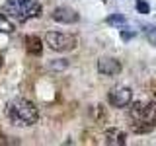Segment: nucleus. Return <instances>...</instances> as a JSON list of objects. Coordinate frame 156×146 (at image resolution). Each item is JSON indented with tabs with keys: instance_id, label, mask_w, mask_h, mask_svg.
<instances>
[{
	"instance_id": "obj_1",
	"label": "nucleus",
	"mask_w": 156,
	"mask_h": 146,
	"mask_svg": "<svg viewBox=\"0 0 156 146\" xmlns=\"http://www.w3.org/2000/svg\"><path fill=\"white\" fill-rule=\"evenodd\" d=\"M6 117L16 127H31L37 123L39 111L31 101L23 99V97H16L6 105Z\"/></svg>"
},
{
	"instance_id": "obj_2",
	"label": "nucleus",
	"mask_w": 156,
	"mask_h": 146,
	"mask_svg": "<svg viewBox=\"0 0 156 146\" xmlns=\"http://www.w3.org/2000/svg\"><path fill=\"white\" fill-rule=\"evenodd\" d=\"M2 10L10 19H16L20 23L41 16V4L37 0H6Z\"/></svg>"
},
{
	"instance_id": "obj_3",
	"label": "nucleus",
	"mask_w": 156,
	"mask_h": 146,
	"mask_svg": "<svg viewBox=\"0 0 156 146\" xmlns=\"http://www.w3.org/2000/svg\"><path fill=\"white\" fill-rule=\"evenodd\" d=\"M45 43L57 53H66L76 47V37L70 33H58V31H47Z\"/></svg>"
},
{
	"instance_id": "obj_4",
	"label": "nucleus",
	"mask_w": 156,
	"mask_h": 146,
	"mask_svg": "<svg viewBox=\"0 0 156 146\" xmlns=\"http://www.w3.org/2000/svg\"><path fill=\"white\" fill-rule=\"evenodd\" d=\"M107 99L113 107H127L133 99V92L131 88H125V86H117L107 94Z\"/></svg>"
},
{
	"instance_id": "obj_5",
	"label": "nucleus",
	"mask_w": 156,
	"mask_h": 146,
	"mask_svg": "<svg viewBox=\"0 0 156 146\" xmlns=\"http://www.w3.org/2000/svg\"><path fill=\"white\" fill-rule=\"evenodd\" d=\"M98 72L104 76H115L121 72V62L117 58H109V57H104L98 61Z\"/></svg>"
},
{
	"instance_id": "obj_6",
	"label": "nucleus",
	"mask_w": 156,
	"mask_h": 146,
	"mask_svg": "<svg viewBox=\"0 0 156 146\" xmlns=\"http://www.w3.org/2000/svg\"><path fill=\"white\" fill-rule=\"evenodd\" d=\"M51 18L55 19V22H58V23H76L78 22V14L72 8H68V6L55 8L53 14H51Z\"/></svg>"
},
{
	"instance_id": "obj_7",
	"label": "nucleus",
	"mask_w": 156,
	"mask_h": 146,
	"mask_svg": "<svg viewBox=\"0 0 156 146\" xmlns=\"http://www.w3.org/2000/svg\"><path fill=\"white\" fill-rule=\"evenodd\" d=\"M104 142L109 146H123L127 142V134L119 129H107L104 133Z\"/></svg>"
},
{
	"instance_id": "obj_8",
	"label": "nucleus",
	"mask_w": 156,
	"mask_h": 146,
	"mask_svg": "<svg viewBox=\"0 0 156 146\" xmlns=\"http://www.w3.org/2000/svg\"><path fill=\"white\" fill-rule=\"evenodd\" d=\"M26 51L29 55H41L43 53V41L37 35H27L26 37Z\"/></svg>"
},
{
	"instance_id": "obj_9",
	"label": "nucleus",
	"mask_w": 156,
	"mask_h": 146,
	"mask_svg": "<svg viewBox=\"0 0 156 146\" xmlns=\"http://www.w3.org/2000/svg\"><path fill=\"white\" fill-rule=\"evenodd\" d=\"M131 129H133V133H136V134H144V133H150V130L154 129V125L146 123L143 119H131Z\"/></svg>"
},
{
	"instance_id": "obj_10",
	"label": "nucleus",
	"mask_w": 156,
	"mask_h": 146,
	"mask_svg": "<svg viewBox=\"0 0 156 146\" xmlns=\"http://www.w3.org/2000/svg\"><path fill=\"white\" fill-rule=\"evenodd\" d=\"M14 23L6 14H0V33H14Z\"/></svg>"
},
{
	"instance_id": "obj_11",
	"label": "nucleus",
	"mask_w": 156,
	"mask_h": 146,
	"mask_svg": "<svg viewBox=\"0 0 156 146\" xmlns=\"http://www.w3.org/2000/svg\"><path fill=\"white\" fill-rule=\"evenodd\" d=\"M105 23H109V26H123V23H125V16H121V14H113V16H109L105 19Z\"/></svg>"
},
{
	"instance_id": "obj_12",
	"label": "nucleus",
	"mask_w": 156,
	"mask_h": 146,
	"mask_svg": "<svg viewBox=\"0 0 156 146\" xmlns=\"http://www.w3.org/2000/svg\"><path fill=\"white\" fill-rule=\"evenodd\" d=\"M144 35L150 41V45H156V27L154 26H146L144 27Z\"/></svg>"
},
{
	"instance_id": "obj_13",
	"label": "nucleus",
	"mask_w": 156,
	"mask_h": 146,
	"mask_svg": "<svg viewBox=\"0 0 156 146\" xmlns=\"http://www.w3.org/2000/svg\"><path fill=\"white\" fill-rule=\"evenodd\" d=\"M68 66V61L66 58H57V61L51 62V68H55V70H62V68Z\"/></svg>"
},
{
	"instance_id": "obj_14",
	"label": "nucleus",
	"mask_w": 156,
	"mask_h": 146,
	"mask_svg": "<svg viewBox=\"0 0 156 146\" xmlns=\"http://www.w3.org/2000/svg\"><path fill=\"white\" fill-rule=\"evenodd\" d=\"M90 115L94 117V119H101V117H104V107H101V105H92Z\"/></svg>"
},
{
	"instance_id": "obj_15",
	"label": "nucleus",
	"mask_w": 156,
	"mask_h": 146,
	"mask_svg": "<svg viewBox=\"0 0 156 146\" xmlns=\"http://www.w3.org/2000/svg\"><path fill=\"white\" fill-rule=\"evenodd\" d=\"M136 10H139V14H148L150 6H148V2H144V0H136Z\"/></svg>"
},
{
	"instance_id": "obj_16",
	"label": "nucleus",
	"mask_w": 156,
	"mask_h": 146,
	"mask_svg": "<svg viewBox=\"0 0 156 146\" xmlns=\"http://www.w3.org/2000/svg\"><path fill=\"white\" fill-rule=\"evenodd\" d=\"M135 37V31H127V29H121V39L123 41H129V39Z\"/></svg>"
},
{
	"instance_id": "obj_17",
	"label": "nucleus",
	"mask_w": 156,
	"mask_h": 146,
	"mask_svg": "<svg viewBox=\"0 0 156 146\" xmlns=\"http://www.w3.org/2000/svg\"><path fill=\"white\" fill-rule=\"evenodd\" d=\"M0 68H2V57H0Z\"/></svg>"
}]
</instances>
